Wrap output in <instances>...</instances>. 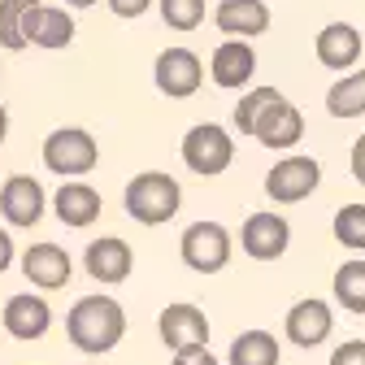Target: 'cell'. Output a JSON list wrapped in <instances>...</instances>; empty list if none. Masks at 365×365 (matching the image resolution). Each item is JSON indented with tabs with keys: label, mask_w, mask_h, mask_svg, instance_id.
Returning a JSON list of instances; mask_svg holds the SVG:
<instances>
[{
	"label": "cell",
	"mask_w": 365,
	"mask_h": 365,
	"mask_svg": "<svg viewBox=\"0 0 365 365\" xmlns=\"http://www.w3.org/2000/svg\"><path fill=\"white\" fill-rule=\"evenodd\" d=\"M66 335H70V344L78 352L105 356L126 335V313H122V304L113 296H101V292L96 296H78L74 309L66 313Z\"/></svg>",
	"instance_id": "obj_1"
},
{
	"label": "cell",
	"mask_w": 365,
	"mask_h": 365,
	"mask_svg": "<svg viewBox=\"0 0 365 365\" xmlns=\"http://www.w3.org/2000/svg\"><path fill=\"white\" fill-rule=\"evenodd\" d=\"M235 161V140L231 130L217 122H196L187 135H182V165L200 178H217L222 170H231Z\"/></svg>",
	"instance_id": "obj_4"
},
{
	"label": "cell",
	"mask_w": 365,
	"mask_h": 365,
	"mask_svg": "<svg viewBox=\"0 0 365 365\" xmlns=\"http://www.w3.org/2000/svg\"><path fill=\"white\" fill-rule=\"evenodd\" d=\"M283 331H287V339H292L296 348L313 352L317 344L331 339V331H335V313H331L327 300H313V296H309V300H296V304L287 309Z\"/></svg>",
	"instance_id": "obj_14"
},
{
	"label": "cell",
	"mask_w": 365,
	"mask_h": 365,
	"mask_svg": "<svg viewBox=\"0 0 365 365\" xmlns=\"http://www.w3.org/2000/svg\"><path fill=\"white\" fill-rule=\"evenodd\" d=\"M213 26L222 39H257L269 31V5L265 0H217Z\"/></svg>",
	"instance_id": "obj_17"
},
{
	"label": "cell",
	"mask_w": 365,
	"mask_h": 365,
	"mask_svg": "<svg viewBox=\"0 0 365 365\" xmlns=\"http://www.w3.org/2000/svg\"><path fill=\"white\" fill-rule=\"evenodd\" d=\"M257 74V53H252V43L248 39H222L213 57H209V78L226 91H240L248 87Z\"/></svg>",
	"instance_id": "obj_16"
},
{
	"label": "cell",
	"mask_w": 365,
	"mask_h": 365,
	"mask_svg": "<svg viewBox=\"0 0 365 365\" xmlns=\"http://www.w3.org/2000/svg\"><path fill=\"white\" fill-rule=\"evenodd\" d=\"M279 339H274L269 331H240L231 339V352H226V361L231 365H279Z\"/></svg>",
	"instance_id": "obj_22"
},
{
	"label": "cell",
	"mask_w": 365,
	"mask_h": 365,
	"mask_svg": "<svg viewBox=\"0 0 365 365\" xmlns=\"http://www.w3.org/2000/svg\"><path fill=\"white\" fill-rule=\"evenodd\" d=\"M83 269H87L96 283L118 287V283L130 279L135 252H130L126 240H118V235H101V240H91V244H87V252H83Z\"/></svg>",
	"instance_id": "obj_13"
},
{
	"label": "cell",
	"mask_w": 365,
	"mask_h": 365,
	"mask_svg": "<svg viewBox=\"0 0 365 365\" xmlns=\"http://www.w3.org/2000/svg\"><path fill=\"white\" fill-rule=\"evenodd\" d=\"M279 96H283L279 87H252V91H244V101L235 105V130H240V135H252L257 118H261L274 101H279Z\"/></svg>",
	"instance_id": "obj_25"
},
{
	"label": "cell",
	"mask_w": 365,
	"mask_h": 365,
	"mask_svg": "<svg viewBox=\"0 0 365 365\" xmlns=\"http://www.w3.org/2000/svg\"><path fill=\"white\" fill-rule=\"evenodd\" d=\"M5 140H9V109L0 105V144H5Z\"/></svg>",
	"instance_id": "obj_33"
},
{
	"label": "cell",
	"mask_w": 365,
	"mask_h": 365,
	"mask_svg": "<svg viewBox=\"0 0 365 365\" xmlns=\"http://www.w3.org/2000/svg\"><path fill=\"white\" fill-rule=\"evenodd\" d=\"M327 113L331 118H344V122L365 118V70H348L344 78L331 83V91H327Z\"/></svg>",
	"instance_id": "obj_21"
},
{
	"label": "cell",
	"mask_w": 365,
	"mask_h": 365,
	"mask_svg": "<svg viewBox=\"0 0 365 365\" xmlns=\"http://www.w3.org/2000/svg\"><path fill=\"white\" fill-rule=\"evenodd\" d=\"M39 0H0V48L22 53L26 48V18Z\"/></svg>",
	"instance_id": "obj_23"
},
{
	"label": "cell",
	"mask_w": 365,
	"mask_h": 365,
	"mask_svg": "<svg viewBox=\"0 0 365 365\" xmlns=\"http://www.w3.org/2000/svg\"><path fill=\"white\" fill-rule=\"evenodd\" d=\"M335 300L348 313H365V261H344L335 269Z\"/></svg>",
	"instance_id": "obj_24"
},
{
	"label": "cell",
	"mask_w": 365,
	"mask_h": 365,
	"mask_svg": "<svg viewBox=\"0 0 365 365\" xmlns=\"http://www.w3.org/2000/svg\"><path fill=\"white\" fill-rule=\"evenodd\" d=\"M335 240L352 252H365V205H344L335 213Z\"/></svg>",
	"instance_id": "obj_26"
},
{
	"label": "cell",
	"mask_w": 365,
	"mask_h": 365,
	"mask_svg": "<svg viewBox=\"0 0 365 365\" xmlns=\"http://www.w3.org/2000/svg\"><path fill=\"white\" fill-rule=\"evenodd\" d=\"M313 53H317V61H322L327 70L348 74V70L361 61V53H365V39H361V31H356L352 22H331V26L317 31Z\"/></svg>",
	"instance_id": "obj_18"
},
{
	"label": "cell",
	"mask_w": 365,
	"mask_h": 365,
	"mask_svg": "<svg viewBox=\"0 0 365 365\" xmlns=\"http://www.w3.org/2000/svg\"><path fill=\"white\" fill-rule=\"evenodd\" d=\"M39 157H43V170H53L70 182V178H83L101 165V144H96V135L83 130V126H57L48 140H43Z\"/></svg>",
	"instance_id": "obj_3"
},
{
	"label": "cell",
	"mask_w": 365,
	"mask_h": 365,
	"mask_svg": "<svg viewBox=\"0 0 365 365\" xmlns=\"http://www.w3.org/2000/svg\"><path fill=\"white\" fill-rule=\"evenodd\" d=\"M0 322H5L9 339L35 344V339H43L53 331V304L43 296H35V292H18V296L5 300V309H0Z\"/></svg>",
	"instance_id": "obj_10"
},
{
	"label": "cell",
	"mask_w": 365,
	"mask_h": 365,
	"mask_svg": "<svg viewBox=\"0 0 365 365\" xmlns=\"http://www.w3.org/2000/svg\"><path fill=\"white\" fill-rule=\"evenodd\" d=\"M170 31H196L205 22V0H157Z\"/></svg>",
	"instance_id": "obj_27"
},
{
	"label": "cell",
	"mask_w": 365,
	"mask_h": 365,
	"mask_svg": "<svg viewBox=\"0 0 365 365\" xmlns=\"http://www.w3.org/2000/svg\"><path fill=\"white\" fill-rule=\"evenodd\" d=\"M105 5H109V14H113V18L135 22V18H144V14L157 5V0H105Z\"/></svg>",
	"instance_id": "obj_28"
},
{
	"label": "cell",
	"mask_w": 365,
	"mask_h": 365,
	"mask_svg": "<svg viewBox=\"0 0 365 365\" xmlns=\"http://www.w3.org/2000/svg\"><path fill=\"white\" fill-rule=\"evenodd\" d=\"M231 248H235L231 231H226L222 222H213V217L192 222L187 231H182V240H178L182 265L196 269V274H217V269H226V261H231Z\"/></svg>",
	"instance_id": "obj_5"
},
{
	"label": "cell",
	"mask_w": 365,
	"mask_h": 365,
	"mask_svg": "<svg viewBox=\"0 0 365 365\" xmlns=\"http://www.w3.org/2000/svg\"><path fill=\"white\" fill-rule=\"evenodd\" d=\"M240 248L252 261H279L292 248V222L283 213H274V209L248 213L244 226H240Z\"/></svg>",
	"instance_id": "obj_6"
},
{
	"label": "cell",
	"mask_w": 365,
	"mask_h": 365,
	"mask_svg": "<svg viewBox=\"0 0 365 365\" xmlns=\"http://www.w3.org/2000/svg\"><path fill=\"white\" fill-rule=\"evenodd\" d=\"M43 213H48V192H43L39 178H31V174H9L5 182H0V217H5L9 226L31 231V226L43 222Z\"/></svg>",
	"instance_id": "obj_8"
},
{
	"label": "cell",
	"mask_w": 365,
	"mask_h": 365,
	"mask_svg": "<svg viewBox=\"0 0 365 365\" xmlns=\"http://www.w3.org/2000/svg\"><path fill=\"white\" fill-rule=\"evenodd\" d=\"M317 187H322V165L313 157H283L265 174V196L274 205H296V200H309Z\"/></svg>",
	"instance_id": "obj_9"
},
{
	"label": "cell",
	"mask_w": 365,
	"mask_h": 365,
	"mask_svg": "<svg viewBox=\"0 0 365 365\" xmlns=\"http://www.w3.org/2000/svg\"><path fill=\"white\" fill-rule=\"evenodd\" d=\"M26 43H35V48H70L74 43V18L66 5H35L31 18H26Z\"/></svg>",
	"instance_id": "obj_20"
},
{
	"label": "cell",
	"mask_w": 365,
	"mask_h": 365,
	"mask_svg": "<svg viewBox=\"0 0 365 365\" xmlns=\"http://www.w3.org/2000/svg\"><path fill=\"white\" fill-rule=\"evenodd\" d=\"M161 344L170 352H187V348H209V317L196 304H165L157 317Z\"/></svg>",
	"instance_id": "obj_12"
},
{
	"label": "cell",
	"mask_w": 365,
	"mask_h": 365,
	"mask_svg": "<svg viewBox=\"0 0 365 365\" xmlns=\"http://www.w3.org/2000/svg\"><path fill=\"white\" fill-rule=\"evenodd\" d=\"M331 365H365V339H348L331 352Z\"/></svg>",
	"instance_id": "obj_29"
},
{
	"label": "cell",
	"mask_w": 365,
	"mask_h": 365,
	"mask_svg": "<svg viewBox=\"0 0 365 365\" xmlns=\"http://www.w3.org/2000/svg\"><path fill=\"white\" fill-rule=\"evenodd\" d=\"M153 83H157L161 96H170V101H187V96H196L200 83H205V61H200L192 48L174 43V48H165V53L157 57Z\"/></svg>",
	"instance_id": "obj_7"
},
{
	"label": "cell",
	"mask_w": 365,
	"mask_h": 365,
	"mask_svg": "<svg viewBox=\"0 0 365 365\" xmlns=\"http://www.w3.org/2000/svg\"><path fill=\"white\" fill-rule=\"evenodd\" d=\"M300 135H304V113H300L287 96H279V101H274V105L257 118V126H252V140H257L261 148H279V153L296 148Z\"/></svg>",
	"instance_id": "obj_15"
},
{
	"label": "cell",
	"mask_w": 365,
	"mask_h": 365,
	"mask_svg": "<svg viewBox=\"0 0 365 365\" xmlns=\"http://www.w3.org/2000/svg\"><path fill=\"white\" fill-rule=\"evenodd\" d=\"M53 213H57L61 226H70V231H87V226L101 217V192L91 187V182H83V178H70L53 196Z\"/></svg>",
	"instance_id": "obj_19"
},
{
	"label": "cell",
	"mask_w": 365,
	"mask_h": 365,
	"mask_svg": "<svg viewBox=\"0 0 365 365\" xmlns=\"http://www.w3.org/2000/svg\"><path fill=\"white\" fill-rule=\"evenodd\" d=\"M14 257H18V248H14V235L0 226V274H5L9 265H14Z\"/></svg>",
	"instance_id": "obj_32"
},
{
	"label": "cell",
	"mask_w": 365,
	"mask_h": 365,
	"mask_svg": "<svg viewBox=\"0 0 365 365\" xmlns=\"http://www.w3.org/2000/svg\"><path fill=\"white\" fill-rule=\"evenodd\" d=\"M122 205H126V217H135L140 226H165L182 209V187L165 170H144L126 182Z\"/></svg>",
	"instance_id": "obj_2"
},
{
	"label": "cell",
	"mask_w": 365,
	"mask_h": 365,
	"mask_svg": "<svg viewBox=\"0 0 365 365\" xmlns=\"http://www.w3.org/2000/svg\"><path fill=\"white\" fill-rule=\"evenodd\" d=\"M348 165H352V178H356L361 187H365V135H361V140L352 144V157H348Z\"/></svg>",
	"instance_id": "obj_31"
},
{
	"label": "cell",
	"mask_w": 365,
	"mask_h": 365,
	"mask_svg": "<svg viewBox=\"0 0 365 365\" xmlns=\"http://www.w3.org/2000/svg\"><path fill=\"white\" fill-rule=\"evenodd\" d=\"M22 274L31 279V287H39V292H61L74 279V261H70V252L61 244L39 240V244H31L22 252Z\"/></svg>",
	"instance_id": "obj_11"
},
{
	"label": "cell",
	"mask_w": 365,
	"mask_h": 365,
	"mask_svg": "<svg viewBox=\"0 0 365 365\" xmlns=\"http://www.w3.org/2000/svg\"><path fill=\"white\" fill-rule=\"evenodd\" d=\"M61 5H66V9H91L96 0H61Z\"/></svg>",
	"instance_id": "obj_34"
},
{
	"label": "cell",
	"mask_w": 365,
	"mask_h": 365,
	"mask_svg": "<svg viewBox=\"0 0 365 365\" xmlns=\"http://www.w3.org/2000/svg\"><path fill=\"white\" fill-rule=\"evenodd\" d=\"M170 365H222L209 348H187V352H174V361Z\"/></svg>",
	"instance_id": "obj_30"
}]
</instances>
